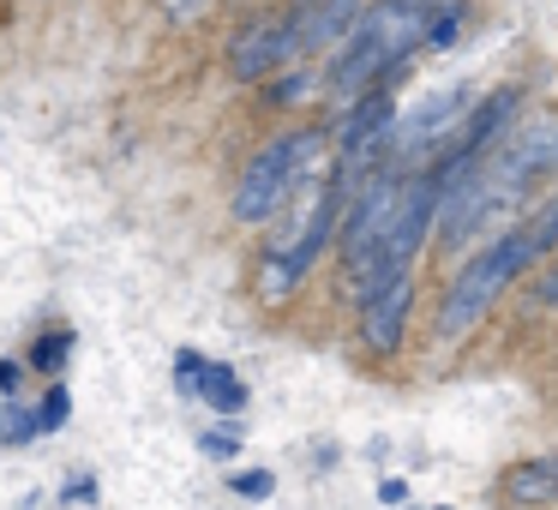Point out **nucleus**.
<instances>
[{
	"instance_id": "obj_7",
	"label": "nucleus",
	"mask_w": 558,
	"mask_h": 510,
	"mask_svg": "<svg viewBox=\"0 0 558 510\" xmlns=\"http://www.w3.org/2000/svg\"><path fill=\"white\" fill-rule=\"evenodd\" d=\"M354 25H361V0H306L294 7L289 31H294V54L330 49V42H349Z\"/></svg>"
},
{
	"instance_id": "obj_19",
	"label": "nucleus",
	"mask_w": 558,
	"mask_h": 510,
	"mask_svg": "<svg viewBox=\"0 0 558 510\" xmlns=\"http://www.w3.org/2000/svg\"><path fill=\"white\" fill-rule=\"evenodd\" d=\"M457 31H462V13H450V7H445V13L426 25V42H433V49H450V42H457Z\"/></svg>"
},
{
	"instance_id": "obj_8",
	"label": "nucleus",
	"mask_w": 558,
	"mask_h": 510,
	"mask_svg": "<svg viewBox=\"0 0 558 510\" xmlns=\"http://www.w3.org/2000/svg\"><path fill=\"white\" fill-rule=\"evenodd\" d=\"M409 306H414V277L390 282L378 301L361 306V342L366 354H397L402 349V330H409Z\"/></svg>"
},
{
	"instance_id": "obj_20",
	"label": "nucleus",
	"mask_w": 558,
	"mask_h": 510,
	"mask_svg": "<svg viewBox=\"0 0 558 510\" xmlns=\"http://www.w3.org/2000/svg\"><path fill=\"white\" fill-rule=\"evenodd\" d=\"M378 498H385V505H402V498H409V481H402V474H385V481H378Z\"/></svg>"
},
{
	"instance_id": "obj_23",
	"label": "nucleus",
	"mask_w": 558,
	"mask_h": 510,
	"mask_svg": "<svg viewBox=\"0 0 558 510\" xmlns=\"http://www.w3.org/2000/svg\"><path fill=\"white\" fill-rule=\"evenodd\" d=\"M409 7H421V13H426V7H445V0H409Z\"/></svg>"
},
{
	"instance_id": "obj_18",
	"label": "nucleus",
	"mask_w": 558,
	"mask_h": 510,
	"mask_svg": "<svg viewBox=\"0 0 558 510\" xmlns=\"http://www.w3.org/2000/svg\"><path fill=\"white\" fill-rule=\"evenodd\" d=\"M198 450H205V457H217V462H229L234 450H241V426L229 421V433H205V438H198Z\"/></svg>"
},
{
	"instance_id": "obj_17",
	"label": "nucleus",
	"mask_w": 558,
	"mask_h": 510,
	"mask_svg": "<svg viewBox=\"0 0 558 510\" xmlns=\"http://www.w3.org/2000/svg\"><path fill=\"white\" fill-rule=\"evenodd\" d=\"M306 90H313V78H306V73H294V78H277V85L265 90V102H277V109H289V102H301Z\"/></svg>"
},
{
	"instance_id": "obj_14",
	"label": "nucleus",
	"mask_w": 558,
	"mask_h": 510,
	"mask_svg": "<svg viewBox=\"0 0 558 510\" xmlns=\"http://www.w3.org/2000/svg\"><path fill=\"white\" fill-rule=\"evenodd\" d=\"M66 354H73V330H49V337L31 349V366H37V373H61Z\"/></svg>"
},
{
	"instance_id": "obj_24",
	"label": "nucleus",
	"mask_w": 558,
	"mask_h": 510,
	"mask_svg": "<svg viewBox=\"0 0 558 510\" xmlns=\"http://www.w3.org/2000/svg\"><path fill=\"white\" fill-rule=\"evenodd\" d=\"M438 510H445V505H438Z\"/></svg>"
},
{
	"instance_id": "obj_21",
	"label": "nucleus",
	"mask_w": 558,
	"mask_h": 510,
	"mask_svg": "<svg viewBox=\"0 0 558 510\" xmlns=\"http://www.w3.org/2000/svg\"><path fill=\"white\" fill-rule=\"evenodd\" d=\"M534 301H541V306H558V265L546 270L541 282H534Z\"/></svg>"
},
{
	"instance_id": "obj_4",
	"label": "nucleus",
	"mask_w": 558,
	"mask_h": 510,
	"mask_svg": "<svg viewBox=\"0 0 558 510\" xmlns=\"http://www.w3.org/2000/svg\"><path fill=\"white\" fill-rule=\"evenodd\" d=\"M301 186V157H294V133L270 138L253 162H246L241 186H234V217L241 222H270Z\"/></svg>"
},
{
	"instance_id": "obj_2",
	"label": "nucleus",
	"mask_w": 558,
	"mask_h": 510,
	"mask_svg": "<svg viewBox=\"0 0 558 510\" xmlns=\"http://www.w3.org/2000/svg\"><path fill=\"white\" fill-rule=\"evenodd\" d=\"M510 282V265L498 258V246H486V253L462 258V270L445 282V301H438V342H462L474 325H481L486 313H493V301L505 294Z\"/></svg>"
},
{
	"instance_id": "obj_10",
	"label": "nucleus",
	"mask_w": 558,
	"mask_h": 510,
	"mask_svg": "<svg viewBox=\"0 0 558 510\" xmlns=\"http://www.w3.org/2000/svg\"><path fill=\"white\" fill-rule=\"evenodd\" d=\"M198 397H205L217 414H229V421H241V409H246V385L229 373V366H205V378H198Z\"/></svg>"
},
{
	"instance_id": "obj_6",
	"label": "nucleus",
	"mask_w": 558,
	"mask_h": 510,
	"mask_svg": "<svg viewBox=\"0 0 558 510\" xmlns=\"http://www.w3.org/2000/svg\"><path fill=\"white\" fill-rule=\"evenodd\" d=\"M517 109H522V90H493V97H481L469 109V121L457 126V138H450V150L457 157H474V162H486L498 145L510 138V121H517Z\"/></svg>"
},
{
	"instance_id": "obj_5",
	"label": "nucleus",
	"mask_w": 558,
	"mask_h": 510,
	"mask_svg": "<svg viewBox=\"0 0 558 510\" xmlns=\"http://www.w3.org/2000/svg\"><path fill=\"white\" fill-rule=\"evenodd\" d=\"M282 61H294V31H289V19H258V25H246L241 37L229 42V66H234V78H246V85L270 78Z\"/></svg>"
},
{
	"instance_id": "obj_12",
	"label": "nucleus",
	"mask_w": 558,
	"mask_h": 510,
	"mask_svg": "<svg viewBox=\"0 0 558 510\" xmlns=\"http://www.w3.org/2000/svg\"><path fill=\"white\" fill-rule=\"evenodd\" d=\"M517 234H522V241H529V253H534V258H541V253H553V246H558V193L546 198V205L534 210V217L522 222Z\"/></svg>"
},
{
	"instance_id": "obj_3",
	"label": "nucleus",
	"mask_w": 558,
	"mask_h": 510,
	"mask_svg": "<svg viewBox=\"0 0 558 510\" xmlns=\"http://www.w3.org/2000/svg\"><path fill=\"white\" fill-rule=\"evenodd\" d=\"M402 186H409V174L402 169H378L373 181L354 193V210H349V222H342V270H361L366 258L385 246V234H390V222H397V210H402Z\"/></svg>"
},
{
	"instance_id": "obj_16",
	"label": "nucleus",
	"mask_w": 558,
	"mask_h": 510,
	"mask_svg": "<svg viewBox=\"0 0 558 510\" xmlns=\"http://www.w3.org/2000/svg\"><path fill=\"white\" fill-rule=\"evenodd\" d=\"M229 486L241 498H270V493H277V474H270V469H241V474H229Z\"/></svg>"
},
{
	"instance_id": "obj_1",
	"label": "nucleus",
	"mask_w": 558,
	"mask_h": 510,
	"mask_svg": "<svg viewBox=\"0 0 558 510\" xmlns=\"http://www.w3.org/2000/svg\"><path fill=\"white\" fill-rule=\"evenodd\" d=\"M414 42H426L421 7H409V0H378V7H366L354 37H349V49H342V61L330 66V90H337L349 109L366 102L414 54Z\"/></svg>"
},
{
	"instance_id": "obj_15",
	"label": "nucleus",
	"mask_w": 558,
	"mask_h": 510,
	"mask_svg": "<svg viewBox=\"0 0 558 510\" xmlns=\"http://www.w3.org/2000/svg\"><path fill=\"white\" fill-rule=\"evenodd\" d=\"M66 414H73V397H66V385H49V397L37 402V426H43V433H61Z\"/></svg>"
},
{
	"instance_id": "obj_9",
	"label": "nucleus",
	"mask_w": 558,
	"mask_h": 510,
	"mask_svg": "<svg viewBox=\"0 0 558 510\" xmlns=\"http://www.w3.org/2000/svg\"><path fill=\"white\" fill-rule=\"evenodd\" d=\"M505 498L510 505H558V457H534V462H517L505 474Z\"/></svg>"
},
{
	"instance_id": "obj_13",
	"label": "nucleus",
	"mask_w": 558,
	"mask_h": 510,
	"mask_svg": "<svg viewBox=\"0 0 558 510\" xmlns=\"http://www.w3.org/2000/svg\"><path fill=\"white\" fill-rule=\"evenodd\" d=\"M43 426H37V409H19V402H7L0 409V445H31Z\"/></svg>"
},
{
	"instance_id": "obj_22",
	"label": "nucleus",
	"mask_w": 558,
	"mask_h": 510,
	"mask_svg": "<svg viewBox=\"0 0 558 510\" xmlns=\"http://www.w3.org/2000/svg\"><path fill=\"white\" fill-rule=\"evenodd\" d=\"M0 390H19V361H0Z\"/></svg>"
},
{
	"instance_id": "obj_11",
	"label": "nucleus",
	"mask_w": 558,
	"mask_h": 510,
	"mask_svg": "<svg viewBox=\"0 0 558 510\" xmlns=\"http://www.w3.org/2000/svg\"><path fill=\"white\" fill-rule=\"evenodd\" d=\"M301 282L306 277H301V265H294L289 253H265V265H258V294H265L270 306H282L294 289H301Z\"/></svg>"
}]
</instances>
